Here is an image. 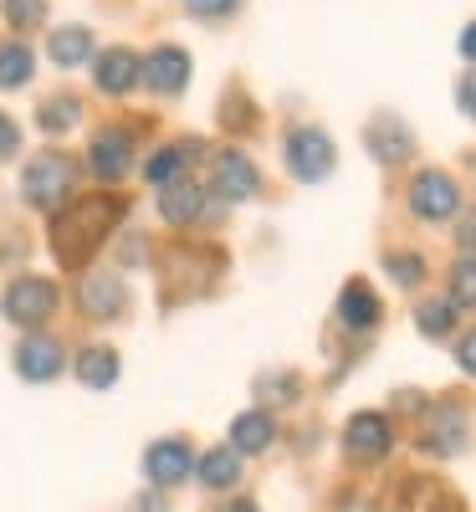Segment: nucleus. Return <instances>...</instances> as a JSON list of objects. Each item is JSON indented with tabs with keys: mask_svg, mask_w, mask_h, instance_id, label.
<instances>
[{
	"mask_svg": "<svg viewBox=\"0 0 476 512\" xmlns=\"http://www.w3.org/2000/svg\"><path fill=\"white\" fill-rule=\"evenodd\" d=\"M128 216V195L118 190H98V195H72L62 210H52L47 221V246L57 256V267L82 272L93 256L108 246V236L118 231V221Z\"/></svg>",
	"mask_w": 476,
	"mask_h": 512,
	"instance_id": "nucleus-1",
	"label": "nucleus"
},
{
	"mask_svg": "<svg viewBox=\"0 0 476 512\" xmlns=\"http://www.w3.org/2000/svg\"><path fill=\"white\" fill-rule=\"evenodd\" d=\"M221 272H226V256L215 251V246H200V241H175V246H164V256H159L164 308H169V303H185V297H205Z\"/></svg>",
	"mask_w": 476,
	"mask_h": 512,
	"instance_id": "nucleus-2",
	"label": "nucleus"
},
{
	"mask_svg": "<svg viewBox=\"0 0 476 512\" xmlns=\"http://www.w3.org/2000/svg\"><path fill=\"white\" fill-rule=\"evenodd\" d=\"M72 180H77V164L62 149H41L21 169V200L31 210H47L52 216V210H62L72 200Z\"/></svg>",
	"mask_w": 476,
	"mask_h": 512,
	"instance_id": "nucleus-3",
	"label": "nucleus"
},
{
	"mask_svg": "<svg viewBox=\"0 0 476 512\" xmlns=\"http://www.w3.org/2000/svg\"><path fill=\"white\" fill-rule=\"evenodd\" d=\"M57 303H62V292H57L52 277L21 272V277L6 287V297H0V313H6V323H16V328H26V333H41V328L57 318Z\"/></svg>",
	"mask_w": 476,
	"mask_h": 512,
	"instance_id": "nucleus-4",
	"label": "nucleus"
},
{
	"mask_svg": "<svg viewBox=\"0 0 476 512\" xmlns=\"http://www.w3.org/2000/svg\"><path fill=\"white\" fill-rule=\"evenodd\" d=\"M282 154H287V175L302 180V185H318V180L333 175V139L313 123H297L282 144Z\"/></svg>",
	"mask_w": 476,
	"mask_h": 512,
	"instance_id": "nucleus-5",
	"label": "nucleus"
},
{
	"mask_svg": "<svg viewBox=\"0 0 476 512\" xmlns=\"http://www.w3.org/2000/svg\"><path fill=\"white\" fill-rule=\"evenodd\" d=\"M461 210V185L446 175V169H420L410 180V216L415 221H451Z\"/></svg>",
	"mask_w": 476,
	"mask_h": 512,
	"instance_id": "nucleus-6",
	"label": "nucleus"
},
{
	"mask_svg": "<svg viewBox=\"0 0 476 512\" xmlns=\"http://www.w3.org/2000/svg\"><path fill=\"white\" fill-rule=\"evenodd\" d=\"M466 441H471V420H466V410H461L451 395L436 400V410H430L425 425H420V451H425V456H461Z\"/></svg>",
	"mask_w": 476,
	"mask_h": 512,
	"instance_id": "nucleus-7",
	"label": "nucleus"
},
{
	"mask_svg": "<svg viewBox=\"0 0 476 512\" xmlns=\"http://www.w3.org/2000/svg\"><path fill=\"white\" fill-rule=\"evenodd\" d=\"M77 308L88 323H118L128 313V287L118 272H82L77 277Z\"/></svg>",
	"mask_w": 476,
	"mask_h": 512,
	"instance_id": "nucleus-8",
	"label": "nucleus"
},
{
	"mask_svg": "<svg viewBox=\"0 0 476 512\" xmlns=\"http://www.w3.org/2000/svg\"><path fill=\"white\" fill-rule=\"evenodd\" d=\"M139 82L149 93H159V98H180L185 88H190V52L185 47H154L144 62H139Z\"/></svg>",
	"mask_w": 476,
	"mask_h": 512,
	"instance_id": "nucleus-9",
	"label": "nucleus"
},
{
	"mask_svg": "<svg viewBox=\"0 0 476 512\" xmlns=\"http://www.w3.org/2000/svg\"><path fill=\"white\" fill-rule=\"evenodd\" d=\"M190 472H195V451L180 436H164V441H154L144 451V477H149L154 492H169V487L190 482Z\"/></svg>",
	"mask_w": 476,
	"mask_h": 512,
	"instance_id": "nucleus-10",
	"label": "nucleus"
},
{
	"mask_svg": "<svg viewBox=\"0 0 476 512\" xmlns=\"http://www.w3.org/2000/svg\"><path fill=\"white\" fill-rule=\"evenodd\" d=\"M88 169L103 180V185H118L128 169H134V134L128 128H98L93 144H88Z\"/></svg>",
	"mask_w": 476,
	"mask_h": 512,
	"instance_id": "nucleus-11",
	"label": "nucleus"
},
{
	"mask_svg": "<svg viewBox=\"0 0 476 512\" xmlns=\"http://www.w3.org/2000/svg\"><path fill=\"white\" fill-rule=\"evenodd\" d=\"M210 185L215 195H226V200H256L262 195V169H256L241 149H221L215 154V169H210Z\"/></svg>",
	"mask_w": 476,
	"mask_h": 512,
	"instance_id": "nucleus-12",
	"label": "nucleus"
},
{
	"mask_svg": "<svg viewBox=\"0 0 476 512\" xmlns=\"http://www.w3.org/2000/svg\"><path fill=\"white\" fill-rule=\"evenodd\" d=\"M139 52L134 47H108V52H93V82L103 98H128L139 88Z\"/></svg>",
	"mask_w": 476,
	"mask_h": 512,
	"instance_id": "nucleus-13",
	"label": "nucleus"
},
{
	"mask_svg": "<svg viewBox=\"0 0 476 512\" xmlns=\"http://www.w3.org/2000/svg\"><path fill=\"white\" fill-rule=\"evenodd\" d=\"M67 369V349L57 344L52 333H26L16 344V374L31 379V384H47Z\"/></svg>",
	"mask_w": 476,
	"mask_h": 512,
	"instance_id": "nucleus-14",
	"label": "nucleus"
},
{
	"mask_svg": "<svg viewBox=\"0 0 476 512\" xmlns=\"http://www.w3.org/2000/svg\"><path fill=\"white\" fill-rule=\"evenodd\" d=\"M389 446H395V431H389V420L379 410H359L349 425H343V451L354 461H384Z\"/></svg>",
	"mask_w": 476,
	"mask_h": 512,
	"instance_id": "nucleus-15",
	"label": "nucleus"
},
{
	"mask_svg": "<svg viewBox=\"0 0 476 512\" xmlns=\"http://www.w3.org/2000/svg\"><path fill=\"white\" fill-rule=\"evenodd\" d=\"M364 144H369V154H374L379 164H405V159L415 154L410 128H405L395 113H379V118H369V128H364Z\"/></svg>",
	"mask_w": 476,
	"mask_h": 512,
	"instance_id": "nucleus-16",
	"label": "nucleus"
},
{
	"mask_svg": "<svg viewBox=\"0 0 476 512\" xmlns=\"http://www.w3.org/2000/svg\"><path fill=\"white\" fill-rule=\"evenodd\" d=\"M395 512H466V502L436 477H405Z\"/></svg>",
	"mask_w": 476,
	"mask_h": 512,
	"instance_id": "nucleus-17",
	"label": "nucleus"
},
{
	"mask_svg": "<svg viewBox=\"0 0 476 512\" xmlns=\"http://www.w3.org/2000/svg\"><path fill=\"white\" fill-rule=\"evenodd\" d=\"M205 154V144L200 139H180V144H164V149H154L149 159H144V180L149 185H175V180H185V169L195 164Z\"/></svg>",
	"mask_w": 476,
	"mask_h": 512,
	"instance_id": "nucleus-18",
	"label": "nucleus"
},
{
	"mask_svg": "<svg viewBox=\"0 0 476 512\" xmlns=\"http://www.w3.org/2000/svg\"><path fill=\"white\" fill-rule=\"evenodd\" d=\"M205 216V190L195 180H175L159 190V221L164 226H195Z\"/></svg>",
	"mask_w": 476,
	"mask_h": 512,
	"instance_id": "nucleus-19",
	"label": "nucleus"
},
{
	"mask_svg": "<svg viewBox=\"0 0 476 512\" xmlns=\"http://www.w3.org/2000/svg\"><path fill=\"white\" fill-rule=\"evenodd\" d=\"M379 318H384V308H379V297H374L369 282H349V287H343V297H338V323L343 328L369 333Z\"/></svg>",
	"mask_w": 476,
	"mask_h": 512,
	"instance_id": "nucleus-20",
	"label": "nucleus"
},
{
	"mask_svg": "<svg viewBox=\"0 0 476 512\" xmlns=\"http://www.w3.org/2000/svg\"><path fill=\"white\" fill-rule=\"evenodd\" d=\"M277 441V420L267 410H246L231 420V451L236 456H256V451H267Z\"/></svg>",
	"mask_w": 476,
	"mask_h": 512,
	"instance_id": "nucleus-21",
	"label": "nucleus"
},
{
	"mask_svg": "<svg viewBox=\"0 0 476 512\" xmlns=\"http://www.w3.org/2000/svg\"><path fill=\"white\" fill-rule=\"evenodd\" d=\"M72 374L88 384V390H113V384H118V354L108 344H88V349H77Z\"/></svg>",
	"mask_w": 476,
	"mask_h": 512,
	"instance_id": "nucleus-22",
	"label": "nucleus"
},
{
	"mask_svg": "<svg viewBox=\"0 0 476 512\" xmlns=\"http://www.w3.org/2000/svg\"><path fill=\"white\" fill-rule=\"evenodd\" d=\"M195 477H200V487H210V492H231V487L241 482V456H236L231 446H215V451L195 456Z\"/></svg>",
	"mask_w": 476,
	"mask_h": 512,
	"instance_id": "nucleus-23",
	"label": "nucleus"
},
{
	"mask_svg": "<svg viewBox=\"0 0 476 512\" xmlns=\"http://www.w3.org/2000/svg\"><path fill=\"white\" fill-rule=\"evenodd\" d=\"M47 57L57 67H82V62H93V31L88 26H62L47 36Z\"/></svg>",
	"mask_w": 476,
	"mask_h": 512,
	"instance_id": "nucleus-24",
	"label": "nucleus"
},
{
	"mask_svg": "<svg viewBox=\"0 0 476 512\" xmlns=\"http://www.w3.org/2000/svg\"><path fill=\"white\" fill-rule=\"evenodd\" d=\"M36 72V57L26 47V36H11V41H0V93H16L26 88Z\"/></svg>",
	"mask_w": 476,
	"mask_h": 512,
	"instance_id": "nucleus-25",
	"label": "nucleus"
},
{
	"mask_svg": "<svg viewBox=\"0 0 476 512\" xmlns=\"http://www.w3.org/2000/svg\"><path fill=\"white\" fill-rule=\"evenodd\" d=\"M82 123V98L77 93H52V98H41V108H36V128L41 134H67V128H77Z\"/></svg>",
	"mask_w": 476,
	"mask_h": 512,
	"instance_id": "nucleus-26",
	"label": "nucleus"
},
{
	"mask_svg": "<svg viewBox=\"0 0 476 512\" xmlns=\"http://www.w3.org/2000/svg\"><path fill=\"white\" fill-rule=\"evenodd\" d=\"M256 395L272 400V405H297L302 400V374H292V369L262 374V379H256Z\"/></svg>",
	"mask_w": 476,
	"mask_h": 512,
	"instance_id": "nucleus-27",
	"label": "nucleus"
},
{
	"mask_svg": "<svg viewBox=\"0 0 476 512\" xmlns=\"http://www.w3.org/2000/svg\"><path fill=\"white\" fill-rule=\"evenodd\" d=\"M415 328H420L425 338H446V333L456 328V303H451V297H436V303H420Z\"/></svg>",
	"mask_w": 476,
	"mask_h": 512,
	"instance_id": "nucleus-28",
	"label": "nucleus"
},
{
	"mask_svg": "<svg viewBox=\"0 0 476 512\" xmlns=\"http://www.w3.org/2000/svg\"><path fill=\"white\" fill-rule=\"evenodd\" d=\"M0 11H6L11 31H41V21H47V0H0Z\"/></svg>",
	"mask_w": 476,
	"mask_h": 512,
	"instance_id": "nucleus-29",
	"label": "nucleus"
},
{
	"mask_svg": "<svg viewBox=\"0 0 476 512\" xmlns=\"http://www.w3.org/2000/svg\"><path fill=\"white\" fill-rule=\"evenodd\" d=\"M451 303L476 308V256H461V262L451 267Z\"/></svg>",
	"mask_w": 476,
	"mask_h": 512,
	"instance_id": "nucleus-30",
	"label": "nucleus"
},
{
	"mask_svg": "<svg viewBox=\"0 0 476 512\" xmlns=\"http://www.w3.org/2000/svg\"><path fill=\"white\" fill-rule=\"evenodd\" d=\"M384 272L395 277L400 287H415V282L425 277V256H415V251H389V256H384Z\"/></svg>",
	"mask_w": 476,
	"mask_h": 512,
	"instance_id": "nucleus-31",
	"label": "nucleus"
},
{
	"mask_svg": "<svg viewBox=\"0 0 476 512\" xmlns=\"http://www.w3.org/2000/svg\"><path fill=\"white\" fill-rule=\"evenodd\" d=\"M221 123L226 128H236V134H251L256 128V113H251V103H246V93L236 88V93H226V113H221Z\"/></svg>",
	"mask_w": 476,
	"mask_h": 512,
	"instance_id": "nucleus-32",
	"label": "nucleus"
},
{
	"mask_svg": "<svg viewBox=\"0 0 476 512\" xmlns=\"http://www.w3.org/2000/svg\"><path fill=\"white\" fill-rule=\"evenodd\" d=\"M185 11L200 16V21H226L241 11V0H185Z\"/></svg>",
	"mask_w": 476,
	"mask_h": 512,
	"instance_id": "nucleus-33",
	"label": "nucleus"
},
{
	"mask_svg": "<svg viewBox=\"0 0 476 512\" xmlns=\"http://www.w3.org/2000/svg\"><path fill=\"white\" fill-rule=\"evenodd\" d=\"M21 154V128L11 123V113H0V164Z\"/></svg>",
	"mask_w": 476,
	"mask_h": 512,
	"instance_id": "nucleus-34",
	"label": "nucleus"
},
{
	"mask_svg": "<svg viewBox=\"0 0 476 512\" xmlns=\"http://www.w3.org/2000/svg\"><path fill=\"white\" fill-rule=\"evenodd\" d=\"M456 246H461V256H476V210L456 226Z\"/></svg>",
	"mask_w": 476,
	"mask_h": 512,
	"instance_id": "nucleus-35",
	"label": "nucleus"
},
{
	"mask_svg": "<svg viewBox=\"0 0 476 512\" xmlns=\"http://www.w3.org/2000/svg\"><path fill=\"white\" fill-rule=\"evenodd\" d=\"M456 364L466 369V374H476V328L461 338V344H456Z\"/></svg>",
	"mask_w": 476,
	"mask_h": 512,
	"instance_id": "nucleus-36",
	"label": "nucleus"
},
{
	"mask_svg": "<svg viewBox=\"0 0 476 512\" xmlns=\"http://www.w3.org/2000/svg\"><path fill=\"white\" fill-rule=\"evenodd\" d=\"M128 512H169V502H164V492H139L128 502Z\"/></svg>",
	"mask_w": 476,
	"mask_h": 512,
	"instance_id": "nucleus-37",
	"label": "nucleus"
},
{
	"mask_svg": "<svg viewBox=\"0 0 476 512\" xmlns=\"http://www.w3.org/2000/svg\"><path fill=\"white\" fill-rule=\"evenodd\" d=\"M456 98H461V113L476 123V72H466V82H461V93H456Z\"/></svg>",
	"mask_w": 476,
	"mask_h": 512,
	"instance_id": "nucleus-38",
	"label": "nucleus"
},
{
	"mask_svg": "<svg viewBox=\"0 0 476 512\" xmlns=\"http://www.w3.org/2000/svg\"><path fill=\"white\" fill-rule=\"evenodd\" d=\"M461 57H471V62H476V21L461 31Z\"/></svg>",
	"mask_w": 476,
	"mask_h": 512,
	"instance_id": "nucleus-39",
	"label": "nucleus"
},
{
	"mask_svg": "<svg viewBox=\"0 0 476 512\" xmlns=\"http://www.w3.org/2000/svg\"><path fill=\"white\" fill-rule=\"evenodd\" d=\"M215 512H262V507H256L251 497H231L226 507H215Z\"/></svg>",
	"mask_w": 476,
	"mask_h": 512,
	"instance_id": "nucleus-40",
	"label": "nucleus"
},
{
	"mask_svg": "<svg viewBox=\"0 0 476 512\" xmlns=\"http://www.w3.org/2000/svg\"><path fill=\"white\" fill-rule=\"evenodd\" d=\"M338 512H369V502H364V497H343Z\"/></svg>",
	"mask_w": 476,
	"mask_h": 512,
	"instance_id": "nucleus-41",
	"label": "nucleus"
}]
</instances>
